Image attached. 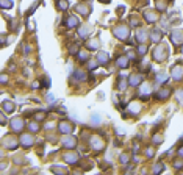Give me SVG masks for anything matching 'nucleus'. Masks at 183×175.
I'll return each mask as SVG.
<instances>
[{"mask_svg":"<svg viewBox=\"0 0 183 175\" xmlns=\"http://www.w3.org/2000/svg\"><path fill=\"white\" fill-rule=\"evenodd\" d=\"M61 130H63V131H70V130H72V125L63 122V124H61Z\"/></svg>","mask_w":183,"mask_h":175,"instance_id":"f257e3e1","label":"nucleus"},{"mask_svg":"<svg viewBox=\"0 0 183 175\" xmlns=\"http://www.w3.org/2000/svg\"><path fill=\"white\" fill-rule=\"evenodd\" d=\"M0 5H2V7L9 8V7H11V2H3V0H2V2H0Z\"/></svg>","mask_w":183,"mask_h":175,"instance_id":"f03ea898","label":"nucleus"},{"mask_svg":"<svg viewBox=\"0 0 183 175\" xmlns=\"http://www.w3.org/2000/svg\"><path fill=\"white\" fill-rule=\"evenodd\" d=\"M60 8H68V2H64V0H63V2H60Z\"/></svg>","mask_w":183,"mask_h":175,"instance_id":"7ed1b4c3","label":"nucleus"}]
</instances>
